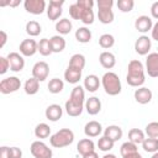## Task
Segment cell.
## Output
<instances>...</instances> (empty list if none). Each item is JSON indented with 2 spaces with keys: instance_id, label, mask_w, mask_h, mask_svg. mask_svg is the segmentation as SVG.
<instances>
[{
  "instance_id": "14",
  "label": "cell",
  "mask_w": 158,
  "mask_h": 158,
  "mask_svg": "<svg viewBox=\"0 0 158 158\" xmlns=\"http://www.w3.org/2000/svg\"><path fill=\"white\" fill-rule=\"evenodd\" d=\"M152 27H153V22L149 16L142 15V16H138L135 21V28L141 33H147L148 31L152 30Z\"/></svg>"
},
{
  "instance_id": "32",
  "label": "cell",
  "mask_w": 158,
  "mask_h": 158,
  "mask_svg": "<svg viewBox=\"0 0 158 158\" xmlns=\"http://www.w3.org/2000/svg\"><path fill=\"white\" fill-rule=\"evenodd\" d=\"M47 88H48V91H49V93H52V94H58V93H60V91L64 89V83H63V80L59 79V78H53V79L49 80Z\"/></svg>"
},
{
  "instance_id": "19",
  "label": "cell",
  "mask_w": 158,
  "mask_h": 158,
  "mask_svg": "<svg viewBox=\"0 0 158 158\" xmlns=\"http://www.w3.org/2000/svg\"><path fill=\"white\" fill-rule=\"evenodd\" d=\"M100 84H101V81H100L99 77L95 74H89L84 79V89L89 93H95L99 89Z\"/></svg>"
},
{
  "instance_id": "50",
  "label": "cell",
  "mask_w": 158,
  "mask_h": 158,
  "mask_svg": "<svg viewBox=\"0 0 158 158\" xmlns=\"http://www.w3.org/2000/svg\"><path fill=\"white\" fill-rule=\"evenodd\" d=\"M7 42V33L5 31H0V48H2Z\"/></svg>"
},
{
  "instance_id": "27",
  "label": "cell",
  "mask_w": 158,
  "mask_h": 158,
  "mask_svg": "<svg viewBox=\"0 0 158 158\" xmlns=\"http://www.w3.org/2000/svg\"><path fill=\"white\" fill-rule=\"evenodd\" d=\"M68 67L83 72V69H84V67H85V57H84L83 54H80V53L73 54V56L70 57V59H69Z\"/></svg>"
},
{
  "instance_id": "16",
  "label": "cell",
  "mask_w": 158,
  "mask_h": 158,
  "mask_svg": "<svg viewBox=\"0 0 158 158\" xmlns=\"http://www.w3.org/2000/svg\"><path fill=\"white\" fill-rule=\"evenodd\" d=\"M86 112L91 116H95L98 115L100 111H101V101L99 98L96 96H91L89 99L85 100V105H84Z\"/></svg>"
},
{
  "instance_id": "37",
  "label": "cell",
  "mask_w": 158,
  "mask_h": 158,
  "mask_svg": "<svg viewBox=\"0 0 158 158\" xmlns=\"http://www.w3.org/2000/svg\"><path fill=\"white\" fill-rule=\"evenodd\" d=\"M38 52H40V54L43 56V57H47V56H49L51 53H53V52H52V47H51V42H49L48 38H42V40H40V42H38Z\"/></svg>"
},
{
  "instance_id": "28",
  "label": "cell",
  "mask_w": 158,
  "mask_h": 158,
  "mask_svg": "<svg viewBox=\"0 0 158 158\" xmlns=\"http://www.w3.org/2000/svg\"><path fill=\"white\" fill-rule=\"evenodd\" d=\"M146 139V133L139 128H131L128 131V141L133 142L135 144H142Z\"/></svg>"
},
{
  "instance_id": "15",
  "label": "cell",
  "mask_w": 158,
  "mask_h": 158,
  "mask_svg": "<svg viewBox=\"0 0 158 158\" xmlns=\"http://www.w3.org/2000/svg\"><path fill=\"white\" fill-rule=\"evenodd\" d=\"M44 115H46V118L47 120H49L52 122H56L59 118H62V116H63V109L58 104H51L49 106H47V109L44 111Z\"/></svg>"
},
{
  "instance_id": "26",
  "label": "cell",
  "mask_w": 158,
  "mask_h": 158,
  "mask_svg": "<svg viewBox=\"0 0 158 158\" xmlns=\"http://www.w3.org/2000/svg\"><path fill=\"white\" fill-rule=\"evenodd\" d=\"M49 42H51V47H52V52L53 53H59L62 52L64 48H65V40L63 38V36L60 35H56V36H52L49 38Z\"/></svg>"
},
{
  "instance_id": "47",
  "label": "cell",
  "mask_w": 158,
  "mask_h": 158,
  "mask_svg": "<svg viewBox=\"0 0 158 158\" xmlns=\"http://www.w3.org/2000/svg\"><path fill=\"white\" fill-rule=\"evenodd\" d=\"M77 4L83 9H93V6H94L93 0H78Z\"/></svg>"
},
{
  "instance_id": "51",
  "label": "cell",
  "mask_w": 158,
  "mask_h": 158,
  "mask_svg": "<svg viewBox=\"0 0 158 158\" xmlns=\"http://www.w3.org/2000/svg\"><path fill=\"white\" fill-rule=\"evenodd\" d=\"M0 158H9V147L6 146L0 147Z\"/></svg>"
},
{
  "instance_id": "24",
  "label": "cell",
  "mask_w": 158,
  "mask_h": 158,
  "mask_svg": "<svg viewBox=\"0 0 158 158\" xmlns=\"http://www.w3.org/2000/svg\"><path fill=\"white\" fill-rule=\"evenodd\" d=\"M72 21L69 19H59L57 22H56V31L60 35V36H64V35H68L70 31H72Z\"/></svg>"
},
{
  "instance_id": "46",
  "label": "cell",
  "mask_w": 158,
  "mask_h": 158,
  "mask_svg": "<svg viewBox=\"0 0 158 158\" xmlns=\"http://www.w3.org/2000/svg\"><path fill=\"white\" fill-rule=\"evenodd\" d=\"M9 158H22V151L19 147H9Z\"/></svg>"
},
{
  "instance_id": "23",
  "label": "cell",
  "mask_w": 158,
  "mask_h": 158,
  "mask_svg": "<svg viewBox=\"0 0 158 158\" xmlns=\"http://www.w3.org/2000/svg\"><path fill=\"white\" fill-rule=\"evenodd\" d=\"M69 100H72L73 102L79 104V105H85V91H84V88L80 86V85L74 86L72 93H70Z\"/></svg>"
},
{
  "instance_id": "25",
  "label": "cell",
  "mask_w": 158,
  "mask_h": 158,
  "mask_svg": "<svg viewBox=\"0 0 158 158\" xmlns=\"http://www.w3.org/2000/svg\"><path fill=\"white\" fill-rule=\"evenodd\" d=\"M64 79L69 84H77L81 79V70H78V69L68 67L65 69V72H64Z\"/></svg>"
},
{
  "instance_id": "12",
  "label": "cell",
  "mask_w": 158,
  "mask_h": 158,
  "mask_svg": "<svg viewBox=\"0 0 158 158\" xmlns=\"http://www.w3.org/2000/svg\"><path fill=\"white\" fill-rule=\"evenodd\" d=\"M7 59H9V63H10V70L17 73V72H21L25 67V59H23V56L17 53V52H10L7 54Z\"/></svg>"
},
{
  "instance_id": "41",
  "label": "cell",
  "mask_w": 158,
  "mask_h": 158,
  "mask_svg": "<svg viewBox=\"0 0 158 158\" xmlns=\"http://www.w3.org/2000/svg\"><path fill=\"white\" fill-rule=\"evenodd\" d=\"M144 128H146L144 133L149 138H158V122L157 121H152V122L147 123Z\"/></svg>"
},
{
  "instance_id": "9",
  "label": "cell",
  "mask_w": 158,
  "mask_h": 158,
  "mask_svg": "<svg viewBox=\"0 0 158 158\" xmlns=\"http://www.w3.org/2000/svg\"><path fill=\"white\" fill-rule=\"evenodd\" d=\"M48 74H49V65L43 60L35 63V65L32 67V77L36 78L38 81H44L48 78Z\"/></svg>"
},
{
  "instance_id": "53",
  "label": "cell",
  "mask_w": 158,
  "mask_h": 158,
  "mask_svg": "<svg viewBox=\"0 0 158 158\" xmlns=\"http://www.w3.org/2000/svg\"><path fill=\"white\" fill-rule=\"evenodd\" d=\"M83 158H99V156H98V153L94 151V152H90V153L83 156Z\"/></svg>"
},
{
  "instance_id": "7",
  "label": "cell",
  "mask_w": 158,
  "mask_h": 158,
  "mask_svg": "<svg viewBox=\"0 0 158 158\" xmlns=\"http://www.w3.org/2000/svg\"><path fill=\"white\" fill-rule=\"evenodd\" d=\"M23 6L25 10L32 15H41L43 14V11H47V5L44 0H25Z\"/></svg>"
},
{
  "instance_id": "43",
  "label": "cell",
  "mask_w": 158,
  "mask_h": 158,
  "mask_svg": "<svg viewBox=\"0 0 158 158\" xmlns=\"http://www.w3.org/2000/svg\"><path fill=\"white\" fill-rule=\"evenodd\" d=\"M80 12H81V7L77 2H74V4H72L69 6V15H70L72 19L79 21L80 20Z\"/></svg>"
},
{
  "instance_id": "44",
  "label": "cell",
  "mask_w": 158,
  "mask_h": 158,
  "mask_svg": "<svg viewBox=\"0 0 158 158\" xmlns=\"http://www.w3.org/2000/svg\"><path fill=\"white\" fill-rule=\"evenodd\" d=\"M99 10H112L114 1L112 0H99L96 2Z\"/></svg>"
},
{
  "instance_id": "38",
  "label": "cell",
  "mask_w": 158,
  "mask_h": 158,
  "mask_svg": "<svg viewBox=\"0 0 158 158\" xmlns=\"http://www.w3.org/2000/svg\"><path fill=\"white\" fill-rule=\"evenodd\" d=\"M137 147H138V146L135 144L133 142L127 141V142H125V143L121 144V147H120V153H121L122 157H125V156H127V154L138 152V148H137Z\"/></svg>"
},
{
  "instance_id": "34",
  "label": "cell",
  "mask_w": 158,
  "mask_h": 158,
  "mask_svg": "<svg viewBox=\"0 0 158 158\" xmlns=\"http://www.w3.org/2000/svg\"><path fill=\"white\" fill-rule=\"evenodd\" d=\"M142 148L147 153H156L158 152V138H146L142 143Z\"/></svg>"
},
{
  "instance_id": "4",
  "label": "cell",
  "mask_w": 158,
  "mask_h": 158,
  "mask_svg": "<svg viewBox=\"0 0 158 158\" xmlns=\"http://www.w3.org/2000/svg\"><path fill=\"white\" fill-rule=\"evenodd\" d=\"M30 151H31V154L35 158H52V156H53L52 149L42 141L32 142L31 147H30Z\"/></svg>"
},
{
  "instance_id": "54",
  "label": "cell",
  "mask_w": 158,
  "mask_h": 158,
  "mask_svg": "<svg viewBox=\"0 0 158 158\" xmlns=\"http://www.w3.org/2000/svg\"><path fill=\"white\" fill-rule=\"evenodd\" d=\"M20 0H9V6H11V7H15V6H17V5H20Z\"/></svg>"
},
{
  "instance_id": "39",
  "label": "cell",
  "mask_w": 158,
  "mask_h": 158,
  "mask_svg": "<svg viewBox=\"0 0 158 158\" xmlns=\"http://www.w3.org/2000/svg\"><path fill=\"white\" fill-rule=\"evenodd\" d=\"M94 11L93 9H83L81 7V12H80V21L84 25H91L94 22Z\"/></svg>"
},
{
  "instance_id": "33",
  "label": "cell",
  "mask_w": 158,
  "mask_h": 158,
  "mask_svg": "<svg viewBox=\"0 0 158 158\" xmlns=\"http://www.w3.org/2000/svg\"><path fill=\"white\" fill-rule=\"evenodd\" d=\"M35 136L37 138H47V137H49L51 136V127L44 122L38 123L35 127Z\"/></svg>"
},
{
  "instance_id": "6",
  "label": "cell",
  "mask_w": 158,
  "mask_h": 158,
  "mask_svg": "<svg viewBox=\"0 0 158 158\" xmlns=\"http://www.w3.org/2000/svg\"><path fill=\"white\" fill-rule=\"evenodd\" d=\"M64 5V0H51L47 6V16L51 21H58V19L62 16V7Z\"/></svg>"
},
{
  "instance_id": "22",
  "label": "cell",
  "mask_w": 158,
  "mask_h": 158,
  "mask_svg": "<svg viewBox=\"0 0 158 158\" xmlns=\"http://www.w3.org/2000/svg\"><path fill=\"white\" fill-rule=\"evenodd\" d=\"M64 109H65V112H67L69 116H72V117H78V116L81 115V112H83V110H84L85 107H84V105L75 104V102H73L72 100L68 99V100L65 101Z\"/></svg>"
},
{
  "instance_id": "30",
  "label": "cell",
  "mask_w": 158,
  "mask_h": 158,
  "mask_svg": "<svg viewBox=\"0 0 158 158\" xmlns=\"http://www.w3.org/2000/svg\"><path fill=\"white\" fill-rule=\"evenodd\" d=\"M75 40L79 43H88L91 41V31L88 27H79L75 31Z\"/></svg>"
},
{
  "instance_id": "36",
  "label": "cell",
  "mask_w": 158,
  "mask_h": 158,
  "mask_svg": "<svg viewBox=\"0 0 158 158\" xmlns=\"http://www.w3.org/2000/svg\"><path fill=\"white\" fill-rule=\"evenodd\" d=\"M99 44L104 49H109L115 44V37L110 33H104L99 37Z\"/></svg>"
},
{
  "instance_id": "45",
  "label": "cell",
  "mask_w": 158,
  "mask_h": 158,
  "mask_svg": "<svg viewBox=\"0 0 158 158\" xmlns=\"http://www.w3.org/2000/svg\"><path fill=\"white\" fill-rule=\"evenodd\" d=\"M10 69V63L7 57H0V74H5Z\"/></svg>"
},
{
  "instance_id": "1",
  "label": "cell",
  "mask_w": 158,
  "mask_h": 158,
  "mask_svg": "<svg viewBox=\"0 0 158 158\" xmlns=\"http://www.w3.org/2000/svg\"><path fill=\"white\" fill-rule=\"evenodd\" d=\"M126 81H127V84L130 86H133V88H141L144 84V81H146L144 67L139 60L132 59L128 63L127 74H126Z\"/></svg>"
},
{
  "instance_id": "56",
  "label": "cell",
  "mask_w": 158,
  "mask_h": 158,
  "mask_svg": "<svg viewBox=\"0 0 158 158\" xmlns=\"http://www.w3.org/2000/svg\"><path fill=\"white\" fill-rule=\"evenodd\" d=\"M151 158H158V152H156V153H153Z\"/></svg>"
},
{
  "instance_id": "8",
  "label": "cell",
  "mask_w": 158,
  "mask_h": 158,
  "mask_svg": "<svg viewBox=\"0 0 158 158\" xmlns=\"http://www.w3.org/2000/svg\"><path fill=\"white\" fill-rule=\"evenodd\" d=\"M151 47H152V40L148 36H146V35L139 36L136 40V42H135V51L139 56H147V54H149Z\"/></svg>"
},
{
  "instance_id": "2",
  "label": "cell",
  "mask_w": 158,
  "mask_h": 158,
  "mask_svg": "<svg viewBox=\"0 0 158 158\" xmlns=\"http://www.w3.org/2000/svg\"><path fill=\"white\" fill-rule=\"evenodd\" d=\"M101 85L107 95L116 96L121 93L122 85L118 75L114 72H106L101 78Z\"/></svg>"
},
{
  "instance_id": "13",
  "label": "cell",
  "mask_w": 158,
  "mask_h": 158,
  "mask_svg": "<svg viewBox=\"0 0 158 158\" xmlns=\"http://www.w3.org/2000/svg\"><path fill=\"white\" fill-rule=\"evenodd\" d=\"M133 96H135V100H136L138 104L146 105V104L151 102L153 94H152V90H151V89H148V88H146V86H141V88H138V89L135 90Z\"/></svg>"
},
{
  "instance_id": "20",
  "label": "cell",
  "mask_w": 158,
  "mask_h": 158,
  "mask_svg": "<svg viewBox=\"0 0 158 158\" xmlns=\"http://www.w3.org/2000/svg\"><path fill=\"white\" fill-rule=\"evenodd\" d=\"M122 135H123L122 128L120 126H117V125H110L104 130V136L110 138L114 142H117L118 139H121Z\"/></svg>"
},
{
  "instance_id": "5",
  "label": "cell",
  "mask_w": 158,
  "mask_h": 158,
  "mask_svg": "<svg viewBox=\"0 0 158 158\" xmlns=\"http://www.w3.org/2000/svg\"><path fill=\"white\" fill-rule=\"evenodd\" d=\"M20 88H21V80L17 77H7L0 81V93L5 95L15 93Z\"/></svg>"
},
{
  "instance_id": "55",
  "label": "cell",
  "mask_w": 158,
  "mask_h": 158,
  "mask_svg": "<svg viewBox=\"0 0 158 158\" xmlns=\"http://www.w3.org/2000/svg\"><path fill=\"white\" fill-rule=\"evenodd\" d=\"M102 158H116V156H115V154H112V153H106Z\"/></svg>"
},
{
  "instance_id": "18",
  "label": "cell",
  "mask_w": 158,
  "mask_h": 158,
  "mask_svg": "<svg viewBox=\"0 0 158 158\" xmlns=\"http://www.w3.org/2000/svg\"><path fill=\"white\" fill-rule=\"evenodd\" d=\"M99 62H100L101 67H104L105 69H111L116 64V57L114 53H111L109 51H104L99 56Z\"/></svg>"
},
{
  "instance_id": "29",
  "label": "cell",
  "mask_w": 158,
  "mask_h": 158,
  "mask_svg": "<svg viewBox=\"0 0 158 158\" xmlns=\"http://www.w3.org/2000/svg\"><path fill=\"white\" fill-rule=\"evenodd\" d=\"M23 89H25V93L27 95H35L38 93L40 90V81L36 79V78H28L26 81H25V85H23Z\"/></svg>"
},
{
  "instance_id": "35",
  "label": "cell",
  "mask_w": 158,
  "mask_h": 158,
  "mask_svg": "<svg viewBox=\"0 0 158 158\" xmlns=\"http://www.w3.org/2000/svg\"><path fill=\"white\" fill-rule=\"evenodd\" d=\"M114 11L112 10H98V19L101 23L109 25L114 21Z\"/></svg>"
},
{
  "instance_id": "49",
  "label": "cell",
  "mask_w": 158,
  "mask_h": 158,
  "mask_svg": "<svg viewBox=\"0 0 158 158\" xmlns=\"http://www.w3.org/2000/svg\"><path fill=\"white\" fill-rule=\"evenodd\" d=\"M151 36H152V40L158 41V21L153 25V27L151 30Z\"/></svg>"
},
{
  "instance_id": "42",
  "label": "cell",
  "mask_w": 158,
  "mask_h": 158,
  "mask_svg": "<svg viewBox=\"0 0 158 158\" xmlns=\"http://www.w3.org/2000/svg\"><path fill=\"white\" fill-rule=\"evenodd\" d=\"M135 1L133 0H118L117 1V7L121 12H130L133 10Z\"/></svg>"
},
{
  "instance_id": "52",
  "label": "cell",
  "mask_w": 158,
  "mask_h": 158,
  "mask_svg": "<svg viewBox=\"0 0 158 158\" xmlns=\"http://www.w3.org/2000/svg\"><path fill=\"white\" fill-rule=\"evenodd\" d=\"M122 158H142V156L138 153V152H135V153H131V154H127Z\"/></svg>"
},
{
  "instance_id": "3",
  "label": "cell",
  "mask_w": 158,
  "mask_h": 158,
  "mask_svg": "<svg viewBox=\"0 0 158 158\" xmlns=\"http://www.w3.org/2000/svg\"><path fill=\"white\" fill-rule=\"evenodd\" d=\"M74 141V132L70 128H60L49 137V143L54 148H63L70 146Z\"/></svg>"
},
{
  "instance_id": "40",
  "label": "cell",
  "mask_w": 158,
  "mask_h": 158,
  "mask_svg": "<svg viewBox=\"0 0 158 158\" xmlns=\"http://www.w3.org/2000/svg\"><path fill=\"white\" fill-rule=\"evenodd\" d=\"M114 144H115V142L111 141L110 138L105 137V136L100 137L99 141H98V148H99L100 151H102V152H109V151H111V149L114 148Z\"/></svg>"
},
{
  "instance_id": "21",
  "label": "cell",
  "mask_w": 158,
  "mask_h": 158,
  "mask_svg": "<svg viewBox=\"0 0 158 158\" xmlns=\"http://www.w3.org/2000/svg\"><path fill=\"white\" fill-rule=\"evenodd\" d=\"M77 151L79 154L81 156H85L90 152H94L95 151V143L93 142V139L90 138H83L78 142L77 144Z\"/></svg>"
},
{
  "instance_id": "48",
  "label": "cell",
  "mask_w": 158,
  "mask_h": 158,
  "mask_svg": "<svg viewBox=\"0 0 158 158\" xmlns=\"http://www.w3.org/2000/svg\"><path fill=\"white\" fill-rule=\"evenodd\" d=\"M151 15H152L153 19L158 20V1L152 4V6H151Z\"/></svg>"
},
{
  "instance_id": "11",
  "label": "cell",
  "mask_w": 158,
  "mask_h": 158,
  "mask_svg": "<svg viewBox=\"0 0 158 158\" xmlns=\"http://www.w3.org/2000/svg\"><path fill=\"white\" fill-rule=\"evenodd\" d=\"M20 53L23 56V57H32L36 52H38V42H36L35 40L32 38H27V40H23L21 43H20Z\"/></svg>"
},
{
  "instance_id": "10",
  "label": "cell",
  "mask_w": 158,
  "mask_h": 158,
  "mask_svg": "<svg viewBox=\"0 0 158 158\" xmlns=\"http://www.w3.org/2000/svg\"><path fill=\"white\" fill-rule=\"evenodd\" d=\"M146 72L152 78H158V53L152 52L146 58Z\"/></svg>"
},
{
  "instance_id": "31",
  "label": "cell",
  "mask_w": 158,
  "mask_h": 158,
  "mask_svg": "<svg viewBox=\"0 0 158 158\" xmlns=\"http://www.w3.org/2000/svg\"><path fill=\"white\" fill-rule=\"evenodd\" d=\"M25 30H26V33H27L28 36H31V37H36V36H38V35L42 32L41 25H40L37 21H35V20L28 21V22L26 23Z\"/></svg>"
},
{
  "instance_id": "17",
  "label": "cell",
  "mask_w": 158,
  "mask_h": 158,
  "mask_svg": "<svg viewBox=\"0 0 158 158\" xmlns=\"http://www.w3.org/2000/svg\"><path fill=\"white\" fill-rule=\"evenodd\" d=\"M102 132V126L100 122L98 121H89L85 126H84V133L86 137L91 138V137H98L100 136V133Z\"/></svg>"
}]
</instances>
